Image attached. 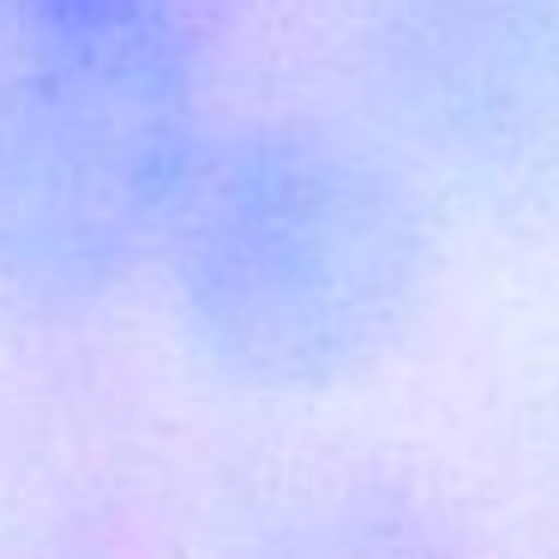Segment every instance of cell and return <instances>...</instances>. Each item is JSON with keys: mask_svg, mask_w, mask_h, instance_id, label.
<instances>
[{"mask_svg": "<svg viewBox=\"0 0 559 559\" xmlns=\"http://www.w3.org/2000/svg\"><path fill=\"white\" fill-rule=\"evenodd\" d=\"M355 115L487 217L559 211V0H349Z\"/></svg>", "mask_w": 559, "mask_h": 559, "instance_id": "obj_3", "label": "cell"}, {"mask_svg": "<svg viewBox=\"0 0 559 559\" xmlns=\"http://www.w3.org/2000/svg\"><path fill=\"white\" fill-rule=\"evenodd\" d=\"M439 199L331 109L223 115L151 289L181 349L241 397H325L421 319Z\"/></svg>", "mask_w": 559, "mask_h": 559, "instance_id": "obj_1", "label": "cell"}, {"mask_svg": "<svg viewBox=\"0 0 559 559\" xmlns=\"http://www.w3.org/2000/svg\"><path fill=\"white\" fill-rule=\"evenodd\" d=\"M193 7H205V13H211V19H217V13H223V7H229V0H193Z\"/></svg>", "mask_w": 559, "mask_h": 559, "instance_id": "obj_5", "label": "cell"}, {"mask_svg": "<svg viewBox=\"0 0 559 559\" xmlns=\"http://www.w3.org/2000/svg\"><path fill=\"white\" fill-rule=\"evenodd\" d=\"M217 559H463L439 511L391 475H319L241 518Z\"/></svg>", "mask_w": 559, "mask_h": 559, "instance_id": "obj_4", "label": "cell"}, {"mask_svg": "<svg viewBox=\"0 0 559 559\" xmlns=\"http://www.w3.org/2000/svg\"><path fill=\"white\" fill-rule=\"evenodd\" d=\"M193 0H0V307L91 325L157 283L223 127Z\"/></svg>", "mask_w": 559, "mask_h": 559, "instance_id": "obj_2", "label": "cell"}]
</instances>
